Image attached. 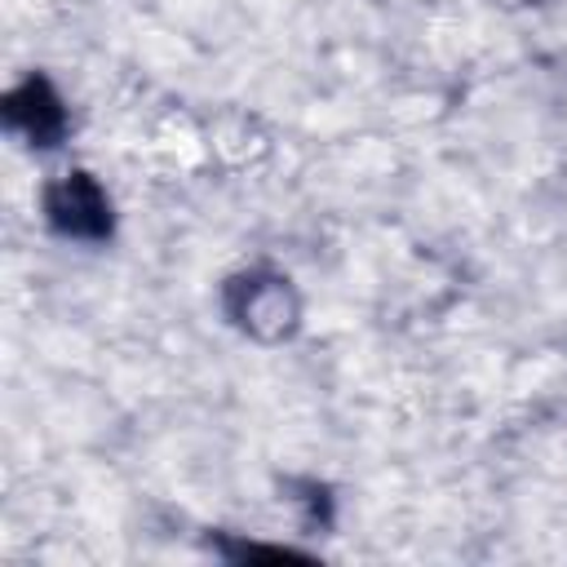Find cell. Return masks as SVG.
Here are the masks:
<instances>
[{"label": "cell", "mask_w": 567, "mask_h": 567, "mask_svg": "<svg viewBox=\"0 0 567 567\" xmlns=\"http://www.w3.org/2000/svg\"><path fill=\"white\" fill-rule=\"evenodd\" d=\"M44 213L62 235H75V239H102L111 230V204L89 173H71L58 186H49Z\"/></svg>", "instance_id": "cell-1"}, {"label": "cell", "mask_w": 567, "mask_h": 567, "mask_svg": "<svg viewBox=\"0 0 567 567\" xmlns=\"http://www.w3.org/2000/svg\"><path fill=\"white\" fill-rule=\"evenodd\" d=\"M244 301H230V315L252 332V337H284L297 319V297L288 279H244L235 288Z\"/></svg>", "instance_id": "cell-2"}, {"label": "cell", "mask_w": 567, "mask_h": 567, "mask_svg": "<svg viewBox=\"0 0 567 567\" xmlns=\"http://www.w3.org/2000/svg\"><path fill=\"white\" fill-rule=\"evenodd\" d=\"M9 124L22 128L35 146H53V137L66 128V111H62L58 93L49 89V80L31 75L22 89L9 93Z\"/></svg>", "instance_id": "cell-3"}]
</instances>
